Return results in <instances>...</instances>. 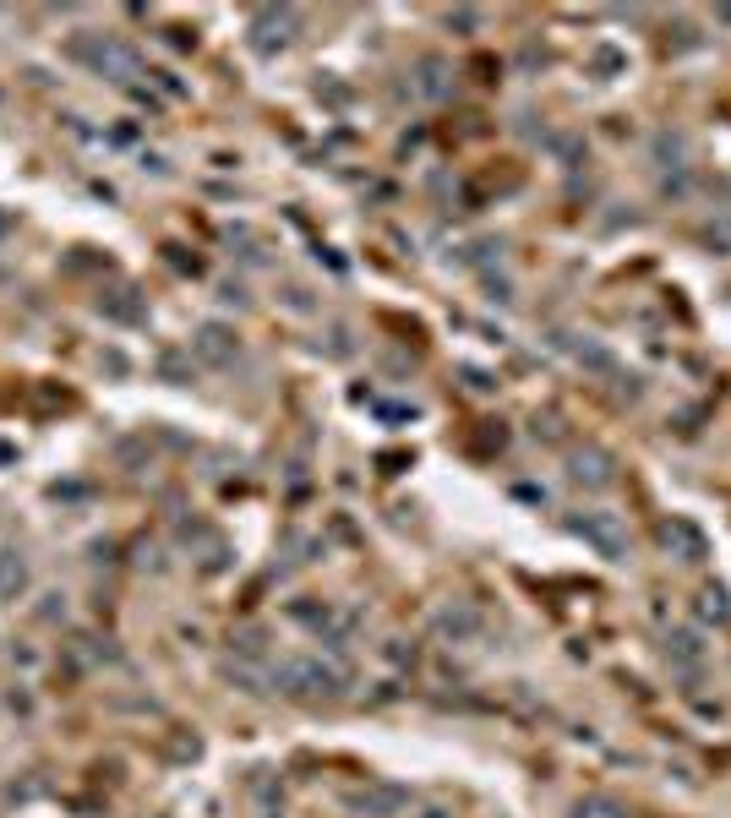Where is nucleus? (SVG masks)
<instances>
[{"label":"nucleus","mask_w":731,"mask_h":818,"mask_svg":"<svg viewBox=\"0 0 731 818\" xmlns=\"http://www.w3.org/2000/svg\"><path fill=\"white\" fill-rule=\"evenodd\" d=\"M72 55H77V61H88L94 72L115 77V83H132V77H137V55H132L121 39H104V34H99V39H77V45H72Z\"/></svg>","instance_id":"obj_1"},{"label":"nucleus","mask_w":731,"mask_h":818,"mask_svg":"<svg viewBox=\"0 0 731 818\" xmlns=\"http://www.w3.org/2000/svg\"><path fill=\"white\" fill-rule=\"evenodd\" d=\"M278 682H284L289 693H338V671H333V666H322L317 655H295V660H284V666H278Z\"/></svg>","instance_id":"obj_2"},{"label":"nucleus","mask_w":731,"mask_h":818,"mask_svg":"<svg viewBox=\"0 0 731 818\" xmlns=\"http://www.w3.org/2000/svg\"><path fill=\"white\" fill-rule=\"evenodd\" d=\"M28 557L23 551H0V600H23L28 595Z\"/></svg>","instance_id":"obj_3"},{"label":"nucleus","mask_w":731,"mask_h":818,"mask_svg":"<svg viewBox=\"0 0 731 818\" xmlns=\"http://www.w3.org/2000/svg\"><path fill=\"white\" fill-rule=\"evenodd\" d=\"M197 349H202L208 360H224V355H230V344H224V327H202V333H197Z\"/></svg>","instance_id":"obj_4"},{"label":"nucleus","mask_w":731,"mask_h":818,"mask_svg":"<svg viewBox=\"0 0 731 818\" xmlns=\"http://www.w3.org/2000/svg\"><path fill=\"white\" fill-rule=\"evenodd\" d=\"M0 235H7V213H0Z\"/></svg>","instance_id":"obj_5"}]
</instances>
